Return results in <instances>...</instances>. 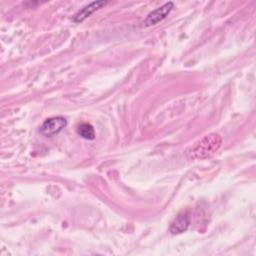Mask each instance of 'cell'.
I'll return each instance as SVG.
<instances>
[{"instance_id": "cell-1", "label": "cell", "mask_w": 256, "mask_h": 256, "mask_svg": "<svg viewBox=\"0 0 256 256\" xmlns=\"http://www.w3.org/2000/svg\"><path fill=\"white\" fill-rule=\"evenodd\" d=\"M222 144L219 134L211 133L204 136L187 150V155L193 159H203L213 155Z\"/></svg>"}, {"instance_id": "cell-2", "label": "cell", "mask_w": 256, "mask_h": 256, "mask_svg": "<svg viewBox=\"0 0 256 256\" xmlns=\"http://www.w3.org/2000/svg\"><path fill=\"white\" fill-rule=\"evenodd\" d=\"M67 125L66 118L62 116H55L46 119L40 127V132L46 137H51L61 132Z\"/></svg>"}, {"instance_id": "cell-3", "label": "cell", "mask_w": 256, "mask_h": 256, "mask_svg": "<svg viewBox=\"0 0 256 256\" xmlns=\"http://www.w3.org/2000/svg\"><path fill=\"white\" fill-rule=\"evenodd\" d=\"M173 8H174V3L169 1L164 3L162 6L156 8L155 10L151 11L143 21L144 26L150 27L163 21L169 15V13L172 11Z\"/></svg>"}, {"instance_id": "cell-4", "label": "cell", "mask_w": 256, "mask_h": 256, "mask_svg": "<svg viewBox=\"0 0 256 256\" xmlns=\"http://www.w3.org/2000/svg\"><path fill=\"white\" fill-rule=\"evenodd\" d=\"M108 2L104 0H98V1H92L88 3L87 5L83 6L74 16H73V21L75 23H81L85 19H87L89 16H91L94 12L105 6Z\"/></svg>"}, {"instance_id": "cell-5", "label": "cell", "mask_w": 256, "mask_h": 256, "mask_svg": "<svg viewBox=\"0 0 256 256\" xmlns=\"http://www.w3.org/2000/svg\"><path fill=\"white\" fill-rule=\"evenodd\" d=\"M190 214L188 211H181L171 222L170 232L172 234H180L185 232L190 225Z\"/></svg>"}, {"instance_id": "cell-6", "label": "cell", "mask_w": 256, "mask_h": 256, "mask_svg": "<svg viewBox=\"0 0 256 256\" xmlns=\"http://www.w3.org/2000/svg\"><path fill=\"white\" fill-rule=\"evenodd\" d=\"M77 134L86 140H93L95 139V130L94 127L90 123H81L77 126Z\"/></svg>"}]
</instances>
